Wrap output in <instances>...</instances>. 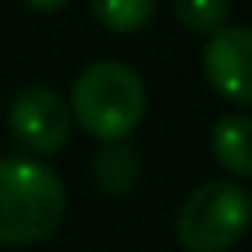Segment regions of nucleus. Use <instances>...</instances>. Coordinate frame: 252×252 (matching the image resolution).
I'll use <instances>...</instances> for the list:
<instances>
[{
  "mask_svg": "<svg viewBox=\"0 0 252 252\" xmlns=\"http://www.w3.org/2000/svg\"><path fill=\"white\" fill-rule=\"evenodd\" d=\"M66 218L59 173L28 156L0 159V245H35Z\"/></svg>",
  "mask_w": 252,
  "mask_h": 252,
  "instance_id": "1",
  "label": "nucleus"
},
{
  "mask_svg": "<svg viewBox=\"0 0 252 252\" xmlns=\"http://www.w3.org/2000/svg\"><path fill=\"white\" fill-rule=\"evenodd\" d=\"M145 107L149 97L142 76L118 59L90 63L69 90L73 121L97 142H125L142 125Z\"/></svg>",
  "mask_w": 252,
  "mask_h": 252,
  "instance_id": "2",
  "label": "nucleus"
},
{
  "mask_svg": "<svg viewBox=\"0 0 252 252\" xmlns=\"http://www.w3.org/2000/svg\"><path fill=\"white\" fill-rule=\"evenodd\" d=\"M252 224V193L228 180H207L176 211V238L187 252H228Z\"/></svg>",
  "mask_w": 252,
  "mask_h": 252,
  "instance_id": "3",
  "label": "nucleus"
},
{
  "mask_svg": "<svg viewBox=\"0 0 252 252\" xmlns=\"http://www.w3.org/2000/svg\"><path fill=\"white\" fill-rule=\"evenodd\" d=\"M7 131L11 138L32 156H56L66 149L73 131L69 100H63L52 87H25L14 94L7 107Z\"/></svg>",
  "mask_w": 252,
  "mask_h": 252,
  "instance_id": "4",
  "label": "nucleus"
},
{
  "mask_svg": "<svg viewBox=\"0 0 252 252\" xmlns=\"http://www.w3.org/2000/svg\"><path fill=\"white\" fill-rule=\"evenodd\" d=\"M204 76L211 90L238 107H252V28L221 25L204 45Z\"/></svg>",
  "mask_w": 252,
  "mask_h": 252,
  "instance_id": "5",
  "label": "nucleus"
},
{
  "mask_svg": "<svg viewBox=\"0 0 252 252\" xmlns=\"http://www.w3.org/2000/svg\"><path fill=\"white\" fill-rule=\"evenodd\" d=\"M211 152L228 176L252 180V114L235 111L218 118L211 128Z\"/></svg>",
  "mask_w": 252,
  "mask_h": 252,
  "instance_id": "6",
  "label": "nucleus"
},
{
  "mask_svg": "<svg viewBox=\"0 0 252 252\" xmlns=\"http://www.w3.org/2000/svg\"><path fill=\"white\" fill-rule=\"evenodd\" d=\"M156 7H159V0H90L94 18L107 32H114V35H135V32H142L152 21Z\"/></svg>",
  "mask_w": 252,
  "mask_h": 252,
  "instance_id": "7",
  "label": "nucleus"
},
{
  "mask_svg": "<svg viewBox=\"0 0 252 252\" xmlns=\"http://www.w3.org/2000/svg\"><path fill=\"white\" fill-rule=\"evenodd\" d=\"M94 166H97V180L107 193H125L135 183V173H138V162H135L131 149H125L121 142H104Z\"/></svg>",
  "mask_w": 252,
  "mask_h": 252,
  "instance_id": "8",
  "label": "nucleus"
},
{
  "mask_svg": "<svg viewBox=\"0 0 252 252\" xmlns=\"http://www.w3.org/2000/svg\"><path fill=\"white\" fill-rule=\"evenodd\" d=\"M173 14L190 35H211L228 25L231 0H173Z\"/></svg>",
  "mask_w": 252,
  "mask_h": 252,
  "instance_id": "9",
  "label": "nucleus"
},
{
  "mask_svg": "<svg viewBox=\"0 0 252 252\" xmlns=\"http://www.w3.org/2000/svg\"><path fill=\"white\" fill-rule=\"evenodd\" d=\"M25 7H32V11H38V14H56V11H63V7H69L73 0H21Z\"/></svg>",
  "mask_w": 252,
  "mask_h": 252,
  "instance_id": "10",
  "label": "nucleus"
}]
</instances>
